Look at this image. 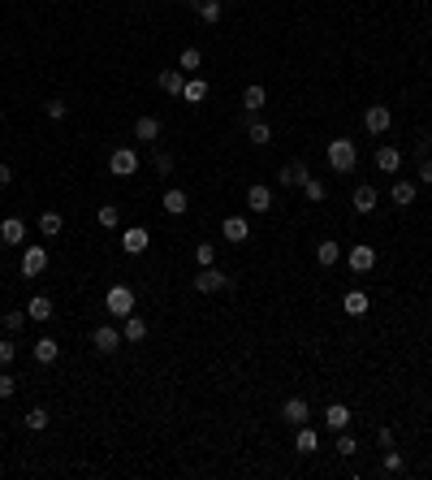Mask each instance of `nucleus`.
<instances>
[{"label": "nucleus", "instance_id": "f704fd0d", "mask_svg": "<svg viewBox=\"0 0 432 480\" xmlns=\"http://www.w3.org/2000/svg\"><path fill=\"white\" fill-rule=\"evenodd\" d=\"M48 420H52V415H48L43 407H30L26 411V428H35V433H39V428H48Z\"/></svg>", "mask_w": 432, "mask_h": 480}, {"label": "nucleus", "instance_id": "c9c22d12", "mask_svg": "<svg viewBox=\"0 0 432 480\" xmlns=\"http://www.w3.org/2000/svg\"><path fill=\"white\" fill-rule=\"evenodd\" d=\"M380 468H385V472L393 476V472H402V468H407V459H402V454H398V450H393V446H385V463H380Z\"/></svg>", "mask_w": 432, "mask_h": 480}, {"label": "nucleus", "instance_id": "393cba45", "mask_svg": "<svg viewBox=\"0 0 432 480\" xmlns=\"http://www.w3.org/2000/svg\"><path fill=\"white\" fill-rule=\"evenodd\" d=\"M160 91L182 95V91H186V74H182V70H160Z\"/></svg>", "mask_w": 432, "mask_h": 480}, {"label": "nucleus", "instance_id": "aec40b11", "mask_svg": "<svg viewBox=\"0 0 432 480\" xmlns=\"http://www.w3.org/2000/svg\"><path fill=\"white\" fill-rule=\"evenodd\" d=\"M26 316L39 320V325H43V320H52V316H56V312H52V299H48V294H35V299L26 303Z\"/></svg>", "mask_w": 432, "mask_h": 480}, {"label": "nucleus", "instance_id": "c85d7f7f", "mask_svg": "<svg viewBox=\"0 0 432 480\" xmlns=\"http://www.w3.org/2000/svg\"><path fill=\"white\" fill-rule=\"evenodd\" d=\"M182 100H186V104H203V100H207V83H203V78H186Z\"/></svg>", "mask_w": 432, "mask_h": 480}, {"label": "nucleus", "instance_id": "9d476101", "mask_svg": "<svg viewBox=\"0 0 432 480\" xmlns=\"http://www.w3.org/2000/svg\"><path fill=\"white\" fill-rule=\"evenodd\" d=\"M350 203H355V212L359 217H367V212H376V203H380V195H376V186H355V195H350Z\"/></svg>", "mask_w": 432, "mask_h": 480}, {"label": "nucleus", "instance_id": "4be33fe9", "mask_svg": "<svg viewBox=\"0 0 432 480\" xmlns=\"http://www.w3.org/2000/svg\"><path fill=\"white\" fill-rule=\"evenodd\" d=\"M160 203H165V212H169V217H182L186 208H190L186 190H178V186H173V190H165V199H160Z\"/></svg>", "mask_w": 432, "mask_h": 480}, {"label": "nucleus", "instance_id": "9b49d317", "mask_svg": "<svg viewBox=\"0 0 432 480\" xmlns=\"http://www.w3.org/2000/svg\"><path fill=\"white\" fill-rule=\"evenodd\" d=\"M147 243H152V238H147V230H143V226H130V230L121 234V251L125 255H143V251H147Z\"/></svg>", "mask_w": 432, "mask_h": 480}, {"label": "nucleus", "instance_id": "de8ad7c7", "mask_svg": "<svg viewBox=\"0 0 432 480\" xmlns=\"http://www.w3.org/2000/svg\"><path fill=\"white\" fill-rule=\"evenodd\" d=\"M376 441L380 446H393V428H376Z\"/></svg>", "mask_w": 432, "mask_h": 480}, {"label": "nucleus", "instance_id": "f3484780", "mask_svg": "<svg viewBox=\"0 0 432 480\" xmlns=\"http://www.w3.org/2000/svg\"><path fill=\"white\" fill-rule=\"evenodd\" d=\"M350 420H355V415H350V407H346V403H333V407L325 411V424L333 428V433H342V428H350Z\"/></svg>", "mask_w": 432, "mask_h": 480}, {"label": "nucleus", "instance_id": "6ab92c4d", "mask_svg": "<svg viewBox=\"0 0 432 480\" xmlns=\"http://www.w3.org/2000/svg\"><path fill=\"white\" fill-rule=\"evenodd\" d=\"M121 338H125V342H143V338H147V320L130 312V316L121 320Z\"/></svg>", "mask_w": 432, "mask_h": 480}, {"label": "nucleus", "instance_id": "dca6fc26", "mask_svg": "<svg viewBox=\"0 0 432 480\" xmlns=\"http://www.w3.org/2000/svg\"><path fill=\"white\" fill-rule=\"evenodd\" d=\"M415 195H420V182H407V178H402V182H393V186H389V199H393L398 208H411Z\"/></svg>", "mask_w": 432, "mask_h": 480}, {"label": "nucleus", "instance_id": "09e8293b", "mask_svg": "<svg viewBox=\"0 0 432 480\" xmlns=\"http://www.w3.org/2000/svg\"><path fill=\"white\" fill-rule=\"evenodd\" d=\"M9 178H13V173H9V165H5V160H0V186H9Z\"/></svg>", "mask_w": 432, "mask_h": 480}, {"label": "nucleus", "instance_id": "473e14b6", "mask_svg": "<svg viewBox=\"0 0 432 480\" xmlns=\"http://www.w3.org/2000/svg\"><path fill=\"white\" fill-rule=\"evenodd\" d=\"M199 66H203V52H199V48H182L178 70H182V74H190V70H199Z\"/></svg>", "mask_w": 432, "mask_h": 480}, {"label": "nucleus", "instance_id": "b1692460", "mask_svg": "<svg viewBox=\"0 0 432 480\" xmlns=\"http://www.w3.org/2000/svg\"><path fill=\"white\" fill-rule=\"evenodd\" d=\"M61 230H65V217H61V212H52V208H48V212H39V234H43V238H56Z\"/></svg>", "mask_w": 432, "mask_h": 480}, {"label": "nucleus", "instance_id": "37998d69", "mask_svg": "<svg viewBox=\"0 0 432 480\" xmlns=\"http://www.w3.org/2000/svg\"><path fill=\"white\" fill-rule=\"evenodd\" d=\"M13 394H18V377L0 372V398H13Z\"/></svg>", "mask_w": 432, "mask_h": 480}, {"label": "nucleus", "instance_id": "a878e982", "mask_svg": "<svg viewBox=\"0 0 432 480\" xmlns=\"http://www.w3.org/2000/svg\"><path fill=\"white\" fill-rule=\"evenodd\" d=\"M294 450H298V454H316V450H320V433L302 424V428H298V437H294Z\"/></svg>", "mask_w": 432, "mask_h": 480}, {"label": "nucleus", "instance_id": "a18cd8bd", "mask_svg": "<svg viewBox=\"0 0 432 480\" xmlns=\"http://www.w3.org/2000/svg\"><path fill=\"white\" fill-rule=\"evenodd\" d=\"M415 156H420V160H424V156H432V139H428V134L415 139Z\"/></svg>", "mask_w": 432, "mask_h": 480}, {"label": "nucleus", "instance_id": "20e7f679", "mask_svg": "<svg viewBox=\"0 0 432 480\" xmlns=\"http://www.w3.org/2000/svg\"><path fill=\"white\" fill-rule=\"evenodd\" d=\"M43 268H48V247L43 243H30L22 251V277H39Z\"/></svg>", "mask_w": 432, "mask_h": 480}, {"label": "nucleus", "instance_id": "4468645a", "mask_svg": "<svg viewBox=\"0 0 432 480\" xmlns=\"http://www.w3.org/2000/svg\"><path fill=\"white\" fill-rule=\"evenodd\" d=\"M307 178H311V173H307V165H302V160H290V165H281V173H277L281 186H302Z\"/></svg>", "mask_w": 432, "mask_h": 480}, {"label": "nucleus", "instance_id": "f03ea898", "mask_svg": "<svg viewBox=\"0 0 432 480\" xmlns=\"http://www.w3.org/2000/svg\"><path fill=\"white\" fill-rule=\"evenodd\" d=\"M104 308L113 312V320H125V316L134 312V290H130V286H108Z\"/></svg>", "mask_w": 432, "mask_h": 480}, {"label": "nucleus", "instance_id": "a19ab883", "mask_svg": "<svg viewBox=\"0 0 432 480\" xmlns=\"http://www.w3.org/2000/svg\"><path fill=\"white\" fill-rule=\"evenodd\" d=\"M355 450H359V441H355V437H350L346 428H342V433H338V454H346V459H350Z\"/></svg>", "mask_w": 432, "mask_h": 480}, {"label": "nucleus", "instance_id": "6e6552de", "mask_svg": "<svg viewBox=\"0 0 432 480\" xmlns=\"http://www.w3.org/2000/svg\"><path fill=\"white\" fill-rule=\"evenodd\" d=\"M121 342H125V338H121V329H113V325H100V329L91 333V346L100 350V355H113Z\"/></svg>", "mask_w": 432, "mask_h": 480}, {"label": "nucleus", "instance_id": "f257e3e1", "mask_svg": "<svg viewBox=\"0 0 432 480\" xmlns=\"http://www.w3.org/2000/svg\"><path fill=\"white\" fill-rule=\"evenodd\" d=\"M355 160H359L355 139H333L329 143V165H333V173H350V169H355Z\"/></svg>", "mask_w": 432, "mask_h": 480}, {"label": "nucleus", "instance_id": "2eb2a0df", "mask_svg": "<svg viewBox=\"0 0 432 480\" xmlns=\"http://www.w3.org/2000/svg\"><path fill=\"white\" fill-rule=\"evenodd\" d=\"M220 234H225V243H247V238H251V226H247V217H225Z\"/></svg>", "mask_w": 432, "mask_h": 480}, {"label": "nucleus", "instance_id": "bb28decb", "mask_svg": "<svg viewBox=\"0 0 432 480\" xmlns=\"http://www.w3.org/2000/svg\"><path fill=\"white\" fill-rule=\"evenodd\" d=\"M367 308H372V303H367V294H363V290H350V294L342 299V312H350L355 320H359V316H367Z\"/></svg>", "mask_w": 432, "mask_h": 480}, {"label": "nucleus", "instance_id": "412c9836", "mask_svg": "<svg viewBox=\"0 0 432 480\" xmlns=\"http://www.w3.org/2000/svg\"><path fill=\"white\" fill-rule=\"evenodd\" d=\"M30 355H35V363H56V355H61V342H56V338H39Z\"/></svg>", "mask_w": 432, "mask_h": 480}, {"label": "nucleus", "instance_id": "f8f14e48", "mask_svg": "<svg viewBox=\"0 0 432 480\" xmlns=\"http://www.w3.org/2000/svg\"><path fill=\"white\" fill-rule=\"evenodd\" d=\"M247 208L251 212H268V208H273V190H268L264 182H251L247 186Z\"/></svg>", "mask_w": 432, "mask_h": 480}, {"label": "nucleus", "instance_id": "7ed1b4c3", "mask_svg": "<svg viewBox=\"0 0 432 480\" xmlns=\"http://www.w3.org/2000/svg\"><path fill=\"white\" fill-rule=\"evenodd\" d=\"M108 169H113V178H134V173H138V152L134 148H113Z\"/></svg>", "mask_w": 432, "mask_h": 480}, {"label": "nucleus", "instance_id": "58836bf2", "mask_svg": "<svg viewBox=\"0 0 432 480\" xmlns=\"http://www.w3.org/2000/svg\"><path fill=\"white\" fill-rule=\"evenodd\" d=\"M195 260H199V268L216 264V247H212V243H199V247H195Z\"/></svg>", "mask_w": 432, "mask_h": 480}, {"label": "nucleus", "instance_id": "ddd939ff", "mask_svg": "<svg viewBox=\"0 0 432 480\" xmlns=\"http://www.w3.org/2000/svg\"><path fill=\"white\" fill-rule=\"evenodd\" d=\"M0 238H5L9 247H22V238H26V221H22V217H5V221H0Z\"/></svg>", "mask_w": 432, "mask_h": 480}, {"label": "nucleus", "instance_id": "4c0bfd02", "mask_svg": "<svg viewBox=\"0 0 432 480\" xmlns=\"http://www.w3.org/2000/svg\"><path fill=\"white\" fill-rule=\"evenodd\" d=\"M26 320H30V316H26V312H5V316H0V325H5V329H9V333H18V329H22V325H26Z\"/></svg>", "mask_w": 432, "mask_h": 480}, {"label": "nucleus", "instance_id": "49530a36", "mask_svg": "<svg viewBox=\"0 0 432 480\" xmlns=\"http://www.w3.org/2000/svg\"><path fill=\"white\" fill-rule=\"evenodd\" d=\"M420 182H424V186H432V160H428V156L420 160Z\"/></svg>", "mask_w": 432, "mask_h": 480}, {"label": "nucleus", "instance_id": "423d86ee", "mask_svg": "<svg viewBox=\"0 0 432 480\" xmlns=\"http://www.w3.org/2000/svg\"><path fill=\"white\" fill-rule=\"evenodd\" d=\"M363 126H367V134H385L389 126H393V113H389V104H372L363 113Z\"/></svg>", "mask_w": 432, "mask_h": 480}, {"label": "nucleus", "instance_id": "a211bd4d", "mask_svg": "<svg viewBox=\"0 0 432 480\" xmlns=\"http://www.w3.org/2000/svg\"><path fill=\"white\" fill-rule=\"evenodd\" d=\"M376 169L380 173H398V169H402V152L389 148V143H385V148H376Z\"/></svg>", "mask_w": 432, "mask_h": 480}, {"label": "nucleus", "instance_id": "72a5a7b5", "mask_svg": "<svg viewBox=\"0 0 432 480\" xmlns=\"http://www.w3.org/2000/svg\"><path fill=\"white\" fill-rule=\"evenodd\" d=\"M302 195H307V199H316V203H320V199H325V195H329V186H325V182H320V178H307V182H302Z\"/></svg>", "mask_w": 432, "mask_h": 480}, {"label": "nucleus", "instance_id": "1a4fd4ad", "mask_svg": "<svg viewBox=\"0 0 432 480\" xmlns=\"http://www.w3.org/2000/svg\"><path fill=\"white\" fill-rule=\"evenodd\" d=\"M281 415H285V424H294V428H302L311 420V407H307V398H285V407H281Z\"/></svg>", "mask_w": 432, "mask_h": 480}, {"label": "nucleus", "instance_id": "79ce46f5", "mask_svg": "<svg viewBox=\"0 0 432 480\" xmlns=\"http://www.w3.org/2000/svg\"><path fill=\"white\" fill-rule=\"evenodd\" d=\"M65 113H70L65 100H48V117H52V121H65Z\"/></svg>", "mask_w": 432, "mask_h": 480}, {"label": "nucleus", "instance_id": "0eeeda50", "mask_svg": "<svg viewBox=\"0 0 432 480\" xmlns=\"http://www.w3.org/2000/svg\"><path fill=\"white\" fill-rule=\"evenodd\" d=\"M225 286H229V277L220 273V268H212V264L199 268V277H195V290L199 294H216V290H225Z\"/></svg>", "mask_w": 432, "mask_h": 480}, {"label": "nucleus", "instance_id": "2f4dec72", "mask_svg": "<svg viewBox=\"0 0 432 480\" xmlns=\"http://www.w3.org/2000/svg\"><path fill=\"white\" fill-rule=\"evenodd\" d=\"M95 221H100V226H104V230H117V226H121V208H113V203H104V208H100V212H95Z\"/></svg>", "mask_w": 432, "mask_h": 480}, {"label": "nucleus", "instance_id": "cd10ccee", "mask_svg": "<svg viewBox=\"0 0 432 480\" xmlns=\"http://www.w3.org/2000/svg\"><path fill=\"white\" fill-rule=\"evenodd\" d=\"M247 139L255 143V148H268V143H273V126H268V121H251L247 126Z\"/></svg>", "mask_w": 432, "mask_h": 480}, {"label": "nucleus", "instance_id": "5701e85b", "mask_svg": "<svg viewBox=\"0 0 432 480\" xmlns=\"http://www.w3.org/2000/svg\"><path fill=\"white\" fill-rule=\"evenodd\" d=\"M134 139L156 143V139H160V117H152V113H147V117H138V121H134Z\"/></svg>", "mask_w": 432, "mask_h": 480}, {"label": "nucleus", "instance_id": "c03bdc74", "mask_svg": "<svg viewBox=\"0 0 432 480\" xmlns=\"http://www.w3.org/2000/svg\"><path fill=\"white\" fill-rule=\"evenodd\" d=\"M156 173H173V156L169 152H156Z\"/></svg>", "mask_w": 432, "mask_h": 480}, {"label": "nucleus", "instance_id": "e433bc0d", "mask_svg": "<svg viewBox=\"0 0 432 480\" xmlns=\"http://www.w3.org/2000/svg\"><path fill=\"white\" fill-rule=\"evenodd\" d=\"M220 13H225V9H220V0H203V5H199V18L203 22H220Z\"/></svg>", "mask_w": 432, "mask_h": 480}, {"label": "nucleus", "instance_id": "39448f33", "mask_svg": "<svg viewBox=\"0 0 432 480\" xmlns=\"http://www.w3.org/2000/svg\"><path fill=\"white\" fill-rule=\"evenodd\" d=\"M346 264L355 268V273H372L376 268V247H367V243H355L346 251Z\"/></svg>", "mask_w": 432, "mask_h": 480}, {"label": "nucleus", "instance_id": "c756f323", "mask_svg": "<svg viewBox=\"0 0 432 480\" xmlns=\"http://www.w3.org/2000/svg\"><path fill=\"white\" fill-rule=\"evenodd\" d=\"M264 100H268V91H264L260 83H251V87L243 91V104H247V113H260V108H264Z\"/></svg>", "mask_w": 432, "mask_h": 480}, {"label": "nucleus", "instance_id": "ea45409f", "mask_svg": "<svg viewBox=\"0 0 432 480\" xmlns=\"http://www.w3.org/2000/svg\"><path fill=\"white\" fill-rule=\"evenodd\" d=\"M13 359H18V346H13V333H9V338L0 342V368H9Z\"/></svg>", "mask_w": 432, "mask_h": 480}, {"label": "nucleus", "instance_id": "7c9ffc66", "mask_svg": "<svg viewBox=\"0 0 432 480\" xmlns=\"http://www.w3.org/2000/svg\"><path fill=\"white\" fill-rule=\"evenodd\" d=\"M316 260L325 264V268H333V264L342 260V247H338V243H320V247H316Z\"/></svg>", "mask_w": 432, "mask_h": 480}]
</instances>
